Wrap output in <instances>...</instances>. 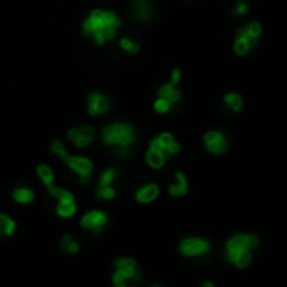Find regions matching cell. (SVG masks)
Segmentation results:
<instances>
[{
	"instance_id": "1",
	"label": "cell",
	"mask_w": 287,
	"mask_h": 287,
	"mask_svg": "<svg viewBox=\"0 0 287 287\" xmlns=\"http://www.w3.org/2000/svg\"><path fill=\"white\" fill-rule=\"evenodd\" d=\"M119 19L113 12L94 10L89 15V19L84 22V34L94 35V41L98 44H104L106 41H111L116 35V29L119 27Z\"/></svg>"
},
{
	"instance_id": "2",
	"label": "cell",
	"mask_w": 287,
	"mask_h": 287,
	"mask_svg": "<svg viewBox=\"0 0 287 287\" xmlns=\"http://www.w3.org/2000/svg\"><path fill=\"white\" fill-rule=\"evenodd\" d=\"M104 143L118 149V154H126L128 148L135 143L136 135L135 130L130 125H109L103 130Z\"/></svg>"
},
{
	"instance_id": "3",
	"label": "cell",
	"mask_w": 287,
	"mask_h": 287,
	"mask_svg": "<svg viewBox=\"0 0 287 287\" xmlns=\"http://www.w3.org/2000/svg\"><path fill=\"white\" fill-rule=\"evenodd\" d=\"M52 151H54L56 154H59V156L63 158L66 163H68V166L71 170H74L76 173H79L82 183L89 182V180H91V171H92V163L89 160L81 158V156H71V154L66 151L64 144L59 143V141H56V143L52 144Z\"/></svg>"
},
{
	"instance_id": "4",
	"label": "cell",
	"mask_w": 287,
	"mask_h": 287,
	"mask_svg": "<svg viewBox=\"0 0 287 287\" xmlns=\"http://www.w3.org/2000/svg\"><path fill=\"white\" fill-rule=\"evenodd\" d=\"M259 245V238L254 233H237L233 235L227 244V252H235V250H244V249H255Z\"/></svg>"
},
{
	"instance_id": "5",
	"label": "cell",
	"mask_w": 287,
	"mask_h": 287,
	"mask_svg": "<svg viewBox=\"0 0 287 287\" xmlns=\"http://www.w3.org/2000/svg\"><path fill=\"white\" fill-rule=\"evenodd\" d=\"M180 252L185 255H202L209 252V244L202 238H185L180 244Z\"/></svg>"
},
{
	"instance_id": "6",
	"label": "cell",
	"mask_w": 287,
	"mask_h": 287,
	"mask_svg": "<svg viewBox=\"0 0 287 287\" xmlns=\"http://www.w3.org/2000/svg\"><path fill=\"white\" fill-rule=\"evenodd\" d=\"M151 148L154 149H160L165 154H175L180 151V144L176 143L175 138L168 133H163L158 138H154L151 141Z\"/></svg>"
},
{
	"instance_id": "7",
	"label": "cell",
	"mask_w": 287,
	"mask_h": 287,
	"mask_svg": "<svg viewBox=\"0 0 287 287\" xmlns=\"http://www.w3.org/2000/svg\"><path fill=\"white\" fill-rule=\"evenodd\" d=\"M205 144L209 148L210 153H215V154H222L227 151V140L222 133H217V131H209L205 135Z\"/></svg>"
},
{
	"instance_id": "8",
	"label": "cell",
	"mask_w": 287,
	"mask_h": 287,
	"mask_svg": "<svg viewBox=\"0 0 287 287\" xmlns=\"http://www.w3.org/2000/svg\"><path fill=\"white\" fill-rule=\"evenodd\" d=\"M255 44H257V39L252 37V35L247 32V29H240L237 32V41H235L233 49H235L238 56H245L252 47H255Z\"/></svg>"
},
{
	"instance_id": "9",
	"label": "cell",
	"mask_w": 287,
	"mask_h": 287,
	"mask_svg": "<svg viewBox=\"0 0 287 287\" xmlns=\"http://www.w3.org/2000/svg\"><path fill=\"white\" fill-rule=\"evenodd\" d=\"M106 222H108V217H106L103 212H89V214L82 217L81 225L84 228H89V230H92L94 233H99V230L104 227Z\"/></svg>"
},
{
	"instance_id": "10",
	"label": "cell",
	"mask_w": 287,
	"mask_h": 287,
	"mask_svg": "<svg viewBox=\"0 0 287 287\" xmlns=\"http://www.w3.org/2000/svg\"><path fill=\"white\" fill-rule=\"evenodd\" d=\"M69 138L76 143V146L79 148H86L87 144L92 141V136H94V130L91 126H84V128H76V130L69 131Z\"/></svg>"
},
{
	"instance_id": "11",
	"label": "cell",
	"mask_w": 287,
	"mask_h": 287,
	"mask_svg": "<svg viewBox=\"0 0 287 287\" xmlns=\"http://www.w3.org/2000/svg\"><path fill=\"white\" fill-rule=\"evenodd\" d=\"M87 109H89L91 114H101L106 113L109 109V101L106 96L99 94V92H94L87 98Z\"/></svg>"
},
{
	"instance_id": "12",
	"label": "cell",
	"mask_w": 287,
	"mask_h": 287,
	"mask_svg": "<svg viewBox=\"0 0 287 287\" xmlns=\"http://www.w3.org/2000/svg\"><path fill=\"white\" fill-rule=\"evenodd\" d=\"M113 281H114V284H116V287L136 284V282H140L138 269H136V271H123V269H116V274H114Z\"/></svg>"
},
{
	"instance_id": "13",
	"label": "cell",
	"mask_w": 287,
	"mask_h": 287,
	"mask_svg": "<svg viewBox=\"0 0 287 287\" xmlns=\"http://www.w3.org/2000/svg\"><path fill=\"white\" fill-rule=\"evenodd\" d=\"M225 259L228 262H233L237 267H247L250 264V250L244 249V250H235V252H225Z\"/></svg>"
},
{
	"instance_id": "14",
	"label": "cell",
	"mask_w": 287,
	"mask_h": 287,
	"mask_svg": "<svg viewBox=\"0 0 287 287\" xmlns=\"http://www.w3.org/2000/svg\"><path fill=\"white\" fill-rule=\"evenodd\" d=\"M158 193H160V190H158L156 185H146L136 193V200L141 203H149L158 197Z\"/></svg>"
},
{
	"instance_id": "15",
	"label": "cell",
	"mask_w": 287,
	"mask_h": 287,
	"mask_svg": "<svg viewBox=\"0 0 287 287\" xmlns=\"http://www.w3.org/2000/svg\"><path fill=\"white\" fill-rule=\"evenodd\" d=\"M133 8H135L136 19L146 20V19L151 17V7H149V3L146 2V0H135Z\"/></svg>"
},
{
	"instance_id": "16",
	"label": "cell",
	"mask_w": 287,
	"mask_h": 287,
	"mask_svg": "<svg viewBox=\"0 0 287 287\" xmlns=\"http://www.w3.org/2000/svg\"><path fill=\"white\" fill-rule=\"evenodd\" d=\"M176 182L170 187V193L173 197H180V195H185L188 190V185H187V178H185L183 173H176Z\"/></svg>"
},
{
	"instance_id": "17",
	"label": "cell",
	"mask_w": 287,
	"mask_h": 287,
	"mask_svg": "<svg viewBox=\"0 0 287 287\" xmlns=\"http://www.w3.org/2000/svg\"><path fill=\"white\" fill-rule=\"evenodd\" d=\"M146 161L149 166H153V168H161L163 163H165V153L160 151V149L149 148V151L146 154Z\"/></svg>"
},
{
	"instance_id": "18",
	"label": "cell",
	"mask_w": 287,
	"mask_h": 287,
	"mask_svg": "<svg viewBox=\"0 0 287 287\" xmlns=\"http://www.w3.org/2000/svg\"><path fill=\"white\" fill-rule=\"evenodd\" d=\"M160 98L166 99L170 104H173L176 101H180V91H176L173 84H166L160 89Z\"/></svg>"
},
{
	"instance_id": "19",
	"label": "cell",
	"mask_w": 287,
	"mask_h": 287,
	"mask_svg": "<svg viewBox=\"0 0 287 287\" xmlns=\"http://www.w3.org/2000/svg\"><path fill=\"white\" fill-rule=\"evenodd\" d=\"M15 230V222L7 215L0 214V235H12Z\"/></svg>"
},
{
	"instance_id": "20",
	"label": "cell",
	"mask_w": 287,
	"mask_h": 287,
	"mask_svg": "<svg viewBox=\"0 0 287 287\" xmlns=\"http://www.w3.org/2000/svg\"><path fill=\"white\" fill-rule=\"evenodd\" d=\"M225 104H227L232 111H240L242 106H244V99L238 94H235V92H228V94L225 96Z\"/></svg>"
},
{
	"instance_id": "21",
	"label": "cell",
	"mask_w": 287,
	"mask_h": 287,
	"mask_svg": "<svg viewBox=\"0 0 287 287\" xmlns=\"http://www.w3.org/2000/svg\"><path fill=\"white\" fill-rule=\"evenodd\" d=\"M57 214L61 215V217H72L74 214H76V205H74V202H59V207H57Z\"/></svg>"
},
{
	"instance_id": "22",
	"label": "cell",
	"mask_w": 287,
	"mask_h": 287,
	"mask_svg": "<svg viewBox=\"0 0 287 287\" xmlns=\"http://www.w3.org/2000/svg\"><path fill=\"white\" fill-rule=\"evenodd\" d=\"M14 200L19 203H29L34 200V193L27 188H17L14 192Z\"/></svg>"
},
{
	"instance_id": "23",
	"label": "cell",
	"mask_w": 287,
	"mask_h": 287,
	"mask_svg": "<svg viewBox=\"0 0 287 287\" xmlns=\"http://www.w3.org/2000/svg\"><path fill=\"white\" fill-rule=\"evenodd\" d=\"M37 175L41 176V180L47 185V187H51V185L54 183V173H52V170L49 168V166L41 165L37 168Z\"/></svg>"
},
{
	"instance_id": "24",
	"label": "cell",
	"mask_w": 287,
	"mask_h": 287,
	"mask_svg": "<svg viewBox=\"0 0 287 287\" xmlns=\"http://www.w3.org/2000/svg\"><path fill=\"white\" fill-rule=\"evenodd\" d=\"M49 192L54 195L56 198H59V202H74V197L72 193H69L68 190H63V188H56V187H49Z\"/></svg>"
},
{
	"instance_id": "25",
	"label": "cell",
	"mask_w": 287,
	"mask_h": 287,
	"mask_svg": "<svg viewBox=\"0 0 287 287\" xmlns=\"http://www.w3.org/2000/svg\"><path fill=\"white\" fill-rule=\"evenodd\" d=\"M61 245H63V249L66 250V252H69V254L79 252V244L71 235H66L63 238V244H61Z\"/></svg>"
},
{
	"instance_id": "26",
	"label": "cell",
	"mask_w": 287,
	"mask_h": 287,
	"mask_svg": "<svg viewBox=\"0 0 287 287\" xmlns=\"http://www.w3.org/2000/svg\"><path fill=\"white\" fill-rule=\"evenodd\" d=\"M114 267L116 269H123V271H136V262L133 259H118L114 262Z\"/></svg>"
},
{
	"instance_id": "27",
	"label": "cell",
	"mask_w": 287,
	"mask_h": 287,
	"mask_svg": "<svg viewBox=\"0 0 287 287\" xmlns=\"http://www.w3.org/2000/svg\"><path fill=\"white\" fill-rule=\"evenodd\" d=\"M114 176H116V171H114L113 168L108 170V171H104V175L101 176V187H108V185H111L113 180H114Z\"/></svg>"
},
{
	"instance_id": "28",
	"label": "cell",
	"mask_w": 287,
	"mask_h": 287,
	"mask_svg": "<svg viewBox=\"0 0 287 287\" xmlns=\"http://www.w3.org/2000/svg\"><path fill=\"white\" fill-rule=\"evenodd\" d=\"M121 47L125 51L128 52H131V54H136V52L140 51V47H138V44H135V42H131L130 39H123L121 41Z\"/></svg>"
},
{
	"instance_id": "29",
	"label": "cell",
	"mask_w": 287,
	"mask_h": 287,
	"mask_svg": "<svg viewBox=\"0 0 287 287\" xmlns=\"http://www.w3.org/2000/svg\"><path fill=\"white\" fill-rule=\"evenodd\" d=\"M98 195H99L101 198H106V200H109V198L114 197V190H113L111 185H108V187H99Z\"/></svg>"
},
{
	"instance_id": "30",
	"label": "cell",
	"mask_w": 287,
	"mask_h": 287,
	"mask_svg": "<svg viewBox=\"0 0 287 287\" xmlns=\"http://www.w3.org/2000/svg\"><path fill=\"white\" fill-rule=\"evenodd\" d=\"M170 103L166 99H163V98H160L156 101V103H154V109H156L158 113H166L170 109Z\"/></svg>"
},
{
	"instance_id": "31",
	"label": "cell",
	"mask_w": 287,
	"mask_h": 287,
	"mask_svg": "<svg viewBox=\"0 0 287 287\" xmlns=\"http://www.w3.org/2000/svg\"><path fill=\"white\" fill-rule=\"evenodd\" d=\"M247 32L252 35V37L257 39L259 35H260V32H262V27H260V24H257V22H252V24L247 27Z\"/></svg>"
},
{
	"instance_id": "32",
	"label": "cell",
	"mask_w": 287,
	"mask_h": 287,
	"mask_svg": "<svg viewBox=\"0 0 287 287\" xmlns=\"http://www.w3.org/2000/svg\"><path fill=\"white\" fill-rule=\"evenodd\" d=\"M247 10H249V7H247L245 0H238V5H237L235 10H233V14L242 15V14H247Z\"/></svg>"
},
{
	"instance_id": "33",
	"label": "cell",
	"mask_w": 287,
	"mask_h": 287,
	"mask_svg": "<svg viewBox=\"0 0 287 287\" xmlns=\"http://www.w3.org/2000/svg\"><path fill=\"white\" fill-rule=\"evenodd\" d=\"M180 77H182V74H180V71L178 69H175L173 71V74H171V84H178V81H180Z\"/></svg>"
}]
</instances>
